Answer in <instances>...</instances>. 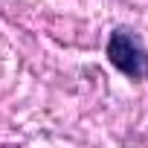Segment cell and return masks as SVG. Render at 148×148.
Returning a JSON list of instances; mask_svg holds the SVG:
<instances>
[{
    "mask_svg": "<svg viewBox=\"0 0 148 148\" xmlns=\"http://www.w3.org/2000/svg\"><path fill=\"white\" fill-rule=\"evenodd\" d=\"M108 61H110L119 73H125L128 79H148V49H145L142 41H139L136 35H131L128 29L110 32Z\"/></svg>",
    "mask_w": 148,
    "mask_h": 148,
    "instance_id": "cell-1",
    "label": "cell"
}]
</instances>
